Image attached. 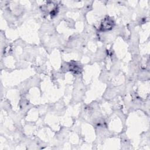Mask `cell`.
I'll return each instance as SVG.
<instances>
[{
	"label": "cell",
	"mask_w": 150,
	"mask_h": 150,
	"mask_svg": "<svg viewBox=\"0 0 150 150\" xmlns=\"http://www.w3.org/2000/svg\"><path fill=\"white\" fill-rule=\"evenodd\" d=\"M113 22L110 19H105L103 23L101 24V28L103 30H110L111 29L113 26Z\"/></svg>",
	"instance_id": "1"
}]
</instances>
